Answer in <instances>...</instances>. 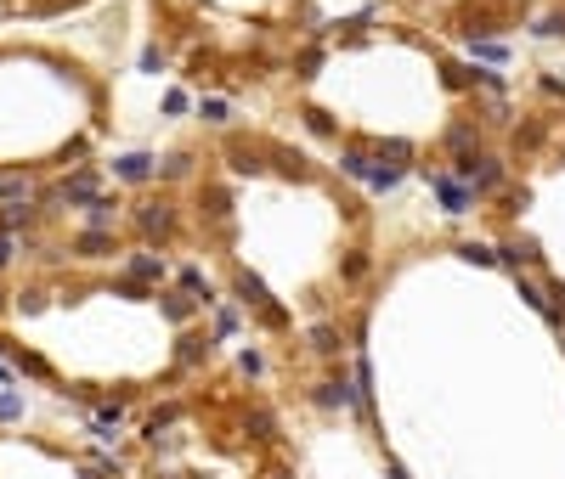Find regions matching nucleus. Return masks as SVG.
I'll return each instance as SVG.
<instances>
[{
    "mask_svg": "<svg viewBox=\"0 0 565 479\" xmlns=\"http://www.w3.org/2000/svg\"><path fill=\"white\" fill-rule=\"evenodd\" d=\"M136 226H142V237H170L176 214H170V204H142L136 209Z\"/></svg>",
    "mask_w": 565,
    "mask_h": 479,
    "instance_id": "obj_1",
    "label": "nucleus"
},
{
    "mask_svg": "<svg viewBox=\"0 0 565 479\" xmlns=\"http://www.w3.org/2000/svg\"><path fill=\"white\" fill-rule=\"evenodd\" d=\"M430 187L441 192V204H447V214H469V204H475V192H469L464 181H452V175H430Z\"/></svg>",
    "mask_w": 565,
    "mask_h": 479,
    "instance_id": "obj_2",
    "label": "nucleus"
},
{
    "mask_svg": "<svg viewBox=\"0 0 565 479\" xmlns=\"http://www.w3.org/2000/svg\"><path fill=\"white\" fill-rule=\"evenodd\" d=\"M458 23H464V35H498V28H503V6H498V0H492V6H469Z\"/></svg>",
    "mask_w": 565,
    "mask_h": 479,
    "instance_id": "obj_3",
    "label": "nucleus"
},
{
    "mask_svg": "<svg viewBox=\"0 0 565 479\" xmlns=\"http://www.w3.org/2000/svg\"><path fill=\"white\" fill-rule=\"evenodd\" d=\"M57 197H63V204H90V197H97V169H80V175H68L63 187H51Z\"/></svg>",
    "mask_w": 565,
    "mask_h": 479,
    "instance_id": "obj_4",
    "label": "nucleus"
},
{
    "mask_svg": "<svg viewBox=\"0 0 565 479\" xmlns=\"http://www.w3.org/2000/svg\"><path fill=\"white\" fill-rule=\"evenodd\" d=\"M0 350L12 355V373H28V378H51V367H45V355L23 350V344H6V338H0Z\"/></svg>",
    "mask_w": 565,
    "mask_h": 479,
    "instance_id": "obj_5",
    "label": "nucleus"
},
{
    "mask_svg": "<svg viewBox=\"0 0 565 479\" xmlns=\"http://www.w3.org/2000/svg\"><path fill=\"white\" fill-rule=\"evenodd\" d=\"M35 220H40L35 204H6V209H0V237H18V231H28Z\"/></svg>",
    "mask_w": 565,
    "mask_h": 479,
    "instance_id": "obj_6",
    "label": "nucleus"
},
{
    "mask_svg": "<svg viewBox=\"0 0 565 479\" xmlns=\"http://www.w3.org/2000/svg\"><path fill=\"white\" fill-rule=\"evenodd\" d=\"M226 158H232V169H238V175H261V158H266V147H249V142H232V147H226Z\"/></svg>",
    "mask_w": 565,
    "mask_h": 479,
    "instance_id": "obj_7",
    "label": "nucleus"
},
{
    "mask_svg": "<svg viewBox=\"0 0 565 479\" xmlns=\"http://www.w3.org/2000/svg\"><path fill=\"white\" fill-rule=\"evenodd\" d=\"M153 169H159V158H147V152L114 158V175H119V181H153Z\"/></svg>",
    "mask_w": 565,
    "mask_h": 479,
    "instance_id": "obj_8",
    "label": "nucleus"
},
{
    "mask_svg": "<svg viewBox=\"0 0 565 479\" xmlns=\"http://www.w3.org/2000/svg\"><path fill=\"white\" fill-rule=\"evenodd\" d=\"M74 254H80V259H108L114 237H108V231H80V237H74Z\"/></svg>",
    "mask_w": 565,
    "mask_h": 479,
    "instance_id": "obj_9",
    "label": "nucleus"
},
{
    "mask_svg": "<svg viewBox=\"0 0 565 479\" xmlns=\"http://www.w3.org/2000/svg\"><path fill=\"white\" fill-rule=\"evenodd\" d=\"M238 299H243V305H255V311H266V305H271V293H266V282H261V276L238 271Z\"/></svg>",
    "mask_w": 565,
    "mask_h": 479,
    "instance_id": "obj_10",
    "label": "nucleus"
},
{
    "mask_svg": "<svg viewBox=\"0 0 565 479\" xmlns=\"http://www.w3.org/2000/svg\"><path fill=\"white\" fill-rule=\"evenodd\" d=\"M0 197H6V204H28V197H35V181L28 175H0Z\"/></svg>",
    "mask_w": 565,
    "mask_h": 479,
    "instance_id": "obj_11",
    "label": "nucleus"
},
{
    "mask_svg": "<svg viewBox=\"0 0 565 479\" xmlns=\"http://www.w3.org/2000/svg\"><path fill=\"white\" fill-rule=\"evenodd\" d=\"M90 231H102V226H108V220H119V204H114V197H90Z\"/></svg>",
    "mask_w": 565,
    "mask_h": 479,
    "instance_id": "obj_12",
    "label": "nucleus"
},
{
    "mask_svg": "<svg viewBox=\"0 0 565 479\" xmlns=\"http://www.w3.org/2000/svg\"><path fill=\"white\" fill-rule=\"evenodd\" d=\"M317 400H323V406H350V400H357V390L340 378V383H323V390H317Z\"/></svg>",
    "mask_w": 565,
    "mask_h": 479,
    "instance_id": "obj_13",
    "label": "nucleus"
},
{
    "mask_svg": "<svg viewBox=\"0 0 565 479\" xmlns=\"http://www.w3.org/2000/svg\"><path fill=\"white\" fill-rule=\"evenodd\" d=\"M130 276H142V282H159V276H164V259L136 254V259H130Z\"/></svg>",
    "mask_w": 565,
    "mask_h": 479,
    "instance_id": "obj_14",
    "label": "nucleus"
},
{
    "mask_svg": "<svg viewBox=\"0 0 565 479\" xmlns=\"http://www.w3.org/2000/svg\"><path fill=\"white\" fill-rule=\"evenodd\" d=\"M164 316H170V321H187V316H192V299H187V293H164Z\"/></svg>",
    "mask_w": 565,
    "mask_h": 479,
    "instance_id": "obj_15",
    "label": "nucleus"
},
{
    "mask_svg": "<svg viewBox=\"0 0 565 479\" xmlns=\"http://www.w3.org/2000/svg\"><path fill=\"white\" fill-rule=\"evenodd\" d=\"M18 417H23V395L6 390V395H0V423H18Z\"/></svg>",
    "mask_w": 565,
    "mask_h": 479,
    "instance_id": "obj_16",
    "label": "nucleus"
},
{
    "mask_svg": "<svg viewBox=\"0 0 565 479\" xmlns=\"http://www.w3.org/2000/svg\"><path fill=\"white\" fill-rule=\"evenodd\" d=\"M396 181H402V169H368V187L373 192H390Z\"/></svg>",
    "mask_w": 565,
    "mask_h": 479,
    "instance_id": "obj_17",
    "label": "nucleus"
},
{
    "mask_svg": "<svg viewBox=\"0 0 565 479\" xmlns=\"http://www.w3.org/2000/svg\"><path fill=\"white\" fill-rule=\"evenodd\" d=\"M340 169H345V175H357V181H368V158H362V152H345V158H340Z\"/></svg>",
    "mask_w": 565,
    "mask_h": 479,
    "instance_id": "obj_18",
    "label": "nucleus"
},
{
    "mask_svg": "<svg viewBox=\"0 0 565 479\" xmlns=\"http://www.w3.org/2000/svg\"><path fill=\"white\" fill-rule=\"evenodd\" d=\"M57 6H74V0H12V12H57Z\"/></svg>",
    "mask_w": 565,
    "mask_h": 479,
    "instance_id": "obj_19",
    "label": "nucleus"
},
{
    "mask_svg": "<svg viewBox=\"0 0 565 479\" xmlns=\"http://www.w3.org/2000/svg\"><path fill=\"white\" fill-rule=\"evenodd\" d=\"M204 355H209V344H204V338H181V361H204Z\"/></svg>",
    "mask_w": 565,
    "mask_h": 479,
    "instance_id": "obj_20",
    "label": "nucleus"
},
{
    "mask_svg": "<svg viewBox=\"0 0 565 479\" xmlns=\"http://www.w3.org/2000/svg\"><path fill=\"white\" fill-rule=\"evenodd\" d=\"M458 254H464L469 266H498V254H492V249H475V243H464V249H458Z\"/></svg>",
    "mask_w": 565,
    "mask_h": 479,
    "instance_id": "obj_21",
    "label": "nucleus"
},
{
    "mask_svg": "<svg viewBox=\"0 0 565 479\" xmlns=\"http://www.w3.org/2000/svg\"><path fill=\"white\" fill-rule=\"evenodd\" d=\"M18 311H28V316L45 311V293H40V288H23V293H18Z\"/></svg>",
    "mask_w": 565,
    "mask_h": 479,
    "instance_id": "obj_22",
    "label": "nucleus"
},
{
    "mask_svg": "<svg viewBox=\"0 0 565 479\" xmlns=\"http://www.w3.org/2000/svg\"><path fill=\"white\" fill-rule=\"evenodd\" d=\"M311 344L323 350V355H334V350H340V333H334V328H317V333H311Z\"/></svg>",
    "mask_w": 565,
    "mask_h": 479,
    "instance_id": "obj_23",
    "label": "nucleus"
},
{
    "mask_svg": "<svg viewBox=\"0 0 565 479\" xmlns=\"http://www.w3.org/2000/svg\"><path fill=\"white\" fill-rule=\"evenodd\" d=\"M12 259H18V237H0V271H6Z\"/></svg>",
    "mask_w": 565,
    "mask_h": 479,
    "instance_id": "obj_24",
    "label": "nucleus"
},
{
    "mask_svg": "<svg viewBox=\"0 0 565 479\" xmlns=\"http://www.w3.org/2000/svg\"><path fill=\"white\" fill-rule=\"evenodd\" d=\"M305 119H311V130H317V135H334V119H328V113H305Z\"/></svg>",
    "mask_w": 565,
    "mask_h": 479,
    "instance_id": "obj_25",
    "label": "nucleus"
},
{
    "mask_svg": "<svg viewBox=\"0 0 565 479\" xmlns=\"http://www.w3.org/2000/svg\"><path fill=\"white\" fill-rule=\"evenodd\" d=\"M390 479H407V468H402V462H390Z\"/></svg>",
    "mask_w": 565,
    "mask_h": 479,
    "instance_id": "obj_26",
    "label": "nucleus"
},
{
    "mask_svg": "<svg viewBox=\"0 0 565 479\" xmlns=\"http://www.w3.org/2000/svg\"><path fill=\"white\" fill-rule=\"evenodd\" d=\"M0 316H6V293H0Z\"/></svg>",
    "mask_w": 565,
    "mask_h": 479,
    "instance_id": "obj_27",
    "label": "nucleus"
},
{
    "mask_svg": "<svg viewBox=\"0 0 565 479\" xmlns=\"http://www.w3.org/2000/svg\"><path fill=\"white\" fill-rule=\"evenodd\" d=\"M0 63H6V51H0Z\"/></svg>",
    "mask_w": 565,
    "mask_h": 479,
    "instance_id": "obj_28",
    "label": "nucleus"
}]
</instances>
